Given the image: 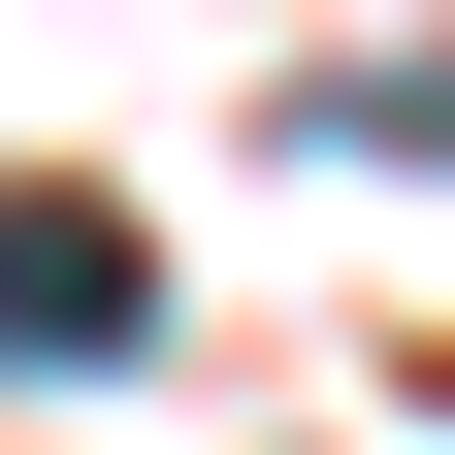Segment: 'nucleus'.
Masks as SVG:
<instances>
[{
	"label": "nucleus",
	"instance_id": "nucleus-1",
	"mask_svg": "<svg viewBox=\"0 0 455 455\" xmlns=\"http://www.w3.org/2000/svg\"><path fill=\"white\" fill-rule=\"evenodd\" d=\"M0 358H163V228L131 196H0Z\"/></svg>",
	"mask_w": 455,
	"mask_h": 455
}]
</instances>
